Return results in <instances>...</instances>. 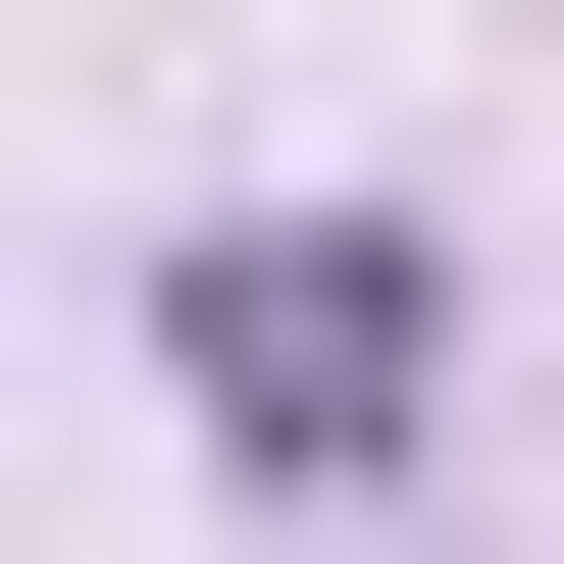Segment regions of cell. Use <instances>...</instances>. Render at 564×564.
Returning <instances> with one entry per match:
<instances>
[{
	"mask_svg": "<svg viewBox=\"0 0 564 564\" xmlns=\"http://www.w3.org/2000/svg\"><path fill=\"white\" fill-rule=\"evenodd\" d=\"M154 359H206V462H411V206H206V257H154Z\"/></svg>",
	"mask_w": 564,
	"mask_h": 564,
	"instance_id": "1",
	"label": "cell"
}]
</instances>
